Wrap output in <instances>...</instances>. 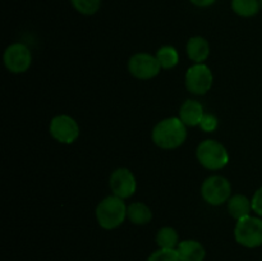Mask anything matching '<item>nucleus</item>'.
I'll use <instances>...</instances> for the list:
<instances>
[{
    "instance_id": "nucleus-1",
    "label": "nucleus",
    "mask_w": 262,
    "mask_h": 261,
    "mask_svg": "<svg viewBox=\"0 0 262 261\" xmlns=\"http://www.w3.org/2000/svg\"><path fill=\"white\" fill-rule=\"evenodd\" d=\"M186 127L187 125L176 117L160 120L152 129L154 143L164 150L178 148L187 138Z\"/></svg>"
},
{
    "instance_id": "nucleus-2",
    "label": "nucleus",
    "mask_w": 262,
    "mask_h": 261,
    "mask_svg": "<svg viewBox=\"0 0 262 261\" xmlns=\"http://www.w3.org/2000/svg\"><path fill=\"white\" fill-rule=\"evenodd\" d=\"M127 207L124 200L115 194L105 197L96 207L97 223L104 229H115L127 217Z\"/></svg>"
},
{
    "instance_id": "nucleus-3",
    "label": "nucleus",
    "mask_w": 262,
    "mask_h": 261,
    "mask_svg": "<svg viewBox=\"0 0 262 261\" xmlns=\"http://www.w3.org/2000/svg\"><path fill=\"white\" fill-rule=\"evenodd\" d=\"M197 159L204 168L220 170L229 161V154L224 145L215 140H205L197 147Z\"/></svg>"
},
{
    "instance_id": "nucleus-4",
    "label": "nucleus",
    "mask_w": 262,
    "mask_h": 261,
    "mask_svg": "<svg viewBox=\"0 0 262 261\" xmlns=\"http://www.w3.org/2000/svg\"><path fill=\"white\" fill-rule=\"evenodd\" d=\"M234 237L239 245L247 248L260 247L262 246V219L250 215L238 220Z\"/></svg>"
},
{
    "instance_id": "nucleus-5",
    "label": "nucleus",
    "mask_w": 262,
    "mask_h": 261,
    "mask_svg": "<svg viewBox=\"0 0 262 261\" xmlns=\"http://www.w3.org/2000/svg\"><path fill=\"white\" fill-rule=\"evenodd\" d=\"M232 186L223 176H211L201 186L202 199L212 206H220L230 199Z\"/></svg>"
},
{
    "instance_id": "nucleus-6",
    "label": "nucleus",
    "mask_w": 262,
    "mask_h": 261,
    "mask_svg": "<svg viewBox=\"0 0 262 261\" xmlns=\"http://www.w3.org/2000/svg\"><path fill=\"white\" fill-rule=\"evenodd\" d=\"M186 87L194 95H205L212 86L214 77L206 64H193L186 73Z\"/></svg>"
},
{
    "instance_id": "nucleus-7",
    "label": "nucleus",
    "mask_w": 262,
    "mask_h": 261,
    "mask_svg": "<svg viewBox=\"0 0 262 261\" xmlns=\"http://www.w3.org/2000/svg\"><path fill=\"white\" fill-rule=\"evenodd\" d=\"M129 73L137 79H151L159 74L161 66L158 58L147 53L135 54L128 61Z\"/></svg>"
},
{
    "instance_id": "nucleus-8",
    "label": "nucleus",
    "mask_w": 262,
    "mask_h": 261,
    "mask_svg": "<svg viewBox=\"0 0 262 261\" xmlns=\"http://www.w3.org/2000/svg\"><path fill=\"white\" fill-rule=\"evenodd\" d=\"M4 64L12 73H23L32 63V54L25 44L15 42L8 46L4 51Z\"/></svg>"
},
{
    "instance_id": "nucleus-9",
    "label": "nucleus",
    "mask_w": 262,
    "mask_h": 261,
    "mask_svg": "<svg viewBox=\"0 0 262 261\" xmlns=\"http://www.w3.org/2000/svg\"><path fill=\"white\" fill-rule=\"evenodd\" d=\"M50 133L58 142L69 145V143H73L78 138L79 125L69 115H56L51 119Z\"/></svg>"
},
{
    "instance_id": "nucleus-10",
    "label": "nucleus",
    "mask_w": 262,
    "mask_h": 261,
    "mask_svg": "<svg viewBox=\"0 0 262 261\" xmlns=\"http://www.w3.org/2000/svg\"><path fill=\"white\" fill-rule=\"evenodd\" d=\"M109 184L113 191V194L123 200L133 196L136 188H137L136 177L127 168H119L113 171L112 176H110Z\"/></svg>"
},
{
    "instance_id": "nucleus-11",
    "label": "nucleus",
    "mask_w": 262,
    "mask_h": 261,
    "mask_svg": "<svg viewBox=\"0 0 262 261\" xmlns=\"http://www.w3.org/2000/svg\"><path fill=\"white\" fill-rule=\"evenodd\" d=\"M178 252L179 261H204L206 257L205 247L194 240H186L179 242L176 248Z\"/></svg>"
},
{
    "instance_id": "nucleus-12",
    "label": "nucleus",
    "mask_w": 262,
    "mask_h": 261,
    "mask_svg": "<svg viewBox=\"0 0 262 261\" xmlns=\"http://www.w3.org/2000/svg\"><path fill=\"white\" fill-rule=\"evenodd\" d=\"M204 115V107L196 100H187L181 106V110H179V119L187 127H196V125H200Z\"/></svg>"
},
{
    "instance_id": "nucleus-13",
    "label": "nucleus",
    "mask_w": 262,
    "mask_h": 261,
    "mask_svg": "<svg viewBox=\"0 0 262 261\" xmlns=\"http://www.w3.org/2000/svg\"><path fill=\"white\" fill-rule=\"evenodd\" d=\"M187 54L194 64H201L209 58L210 45L201 36L191 37L187 42Z\"/></svg>"
},
{
    "instance_id": "nucleus-14",
    "label": "nucleus",
    "mask_w": 262,
    "mask_h": 261,
    "mask_svg": "<svg viewBox=\"0 0 262 261\" xmlns=\"http://www.w3.org/2000/svg\"><path fill=\"white\" fill-rule=\"evenodd\" d=\"M252 210V202L245 194H234L228 200V211L234 219L241 220L246 216H250Z\"/></svg>"
},
{
    "instance_id": "nucleus-15",
    "label": "nucleus",
    "mask_w": 262,
    "mask_h": 261,
    "mask_svg": "<svg viewBox=\"0 0 262 261\" xmlns=\"http://www.w3.org/2000/svg\"><path fill=\"white\" fill-rule=\"evenodd\" d=\"M127 217L133 224L145 225L152 219V211L142 202H133L127 207Z\"/></svg>"
},
{
    "instance_id": "nucleus-16",
    "label": "nucleus",
    "mask_w": 262,
    "mask_h": 261,
    "mask_svg": "<svg viewBox=\"0 0 262 261\" xmlns=\"http://www.w3.org/2000/svg\"><path fill=\"white\" fill-rule=\"evenodd\" d=\"M156 243L160 248L176 250L179 245L178 233L171 227L161 228V229H159L158 234H156Z\"/></svg>"
},
{
    "instance_id": "nucleus-17",
    "label": "nucleus",
    "mask_w": 262,
    "mask_h": 261,
    "mask_svg": "<svg viewBox=\"0 0 262 261\" xmlns=\"http://www.w3.org/2000/svg\"><path fill=\"white\" fill-rule=\"evenodd\" d=\"M155 56L158 58L159 63H160L161 69H171L179 63V54L173 46H161Z\"/></svg>"
},
{
    "instance_id": "nucleus-18",
    "label": "nucleus",
    "mask_w": 262,
    "mask_h": 261,
    "mask_svg": "<svg viewBox=\"0 0 262 261\" xmlns=\"http://www.w3.org/2000/svg\"><path fill=\"white\" fill-rule=\"evenodd\" d=\"M260 0H232V9L241 17H253L260 10Z\"/></svg>"
},
{
    "instance_id": "nucleus-19",
    "label": "nucleus",
    "mask_w": 262,
    "mask_h": 261,
    "mask_svg": "<svg viewBox=\"0 0 262 261\" xmlns=\"http://www.w3.org/2000/svg\"><path fill=\"white\" fill-rule=\"evenodd\" d=\"M72 5L83 15H92L101 7V0H71Z\"/></svg>"
},
{
    "instance_id": "nucleus-20",
    "label": "nucleus",
    "mask_w": 262,
    "mask_h": 261,
    "mask_svg": "<svg viewBox=\"0 0 262 261\" xmlns=\"http://www.w3.org/2000/svg\"><path fill=\"white\" fill-rule=\"evenodd\" d=\"M147 261H179V256L177 250H168V248H159L152 252Z\"/></svg>"
},
{
    "instance_id": "nucleus-21",
    "label": "nucleus",
    "mask_w": 262,
    "mask_h": 261,
    "mask_svg": "<svg viewBox=\"0 0 262 261\" xmlns=\"http://www.w3.org/2000/svg\"><path fill=\"white\" fill-rule=\"evenodd\" d=\"M200 127L205 132H212L217 128V118L212 114H206L205 113L204 118H202L201 123H200Z\"/></svg>"
},
{
    "instance_id": "nucleus-22",
    "label": "nucleus",
    "mask_w": 262,
    "mask_h": 261,
    "mask_svg": "<svg viewBox=\"0 0 262 261\" xmlns=\"http://www.w3.org/2000/svg\"><path fill=\"white\" fill-rule=\"evenodd\" d=\"M251 202H252L253 211L257 215H260V216H262V187L256 191V193L253 194Z\"/></svg>"
},
{
    "instance_id": "nucleus-23",
    "label": "nucleus",
    "mask_w": 262,
    "mask_h": 261,
    "mask_svg": "<svg viewBox=\"0 0 262 261\" xmlns=\"http://www.w3.org/2000/svg\"><path fill=\"white\" fill-rule=\"evenodd\" d=\"M189 2H191L193 5H196V7L206 8V7H210V5L214 4L216 0H189Z\"/></svg>"
},
{
    "instance_id": "nucleus-24",
    "label": "nucleus",
    "mask_w": 262,
    "mask_h": 261,
    "mask_svg": "<svg viewBox=\"0 0 262 261\" xmlns=\"http://www.w3.org/2000/svg\"><path fill=\"white\" fill-rule=\"evenodd\" d=\"M260 5H261V9H262V0H260Z\"/></svg>"
}]
</instances>
